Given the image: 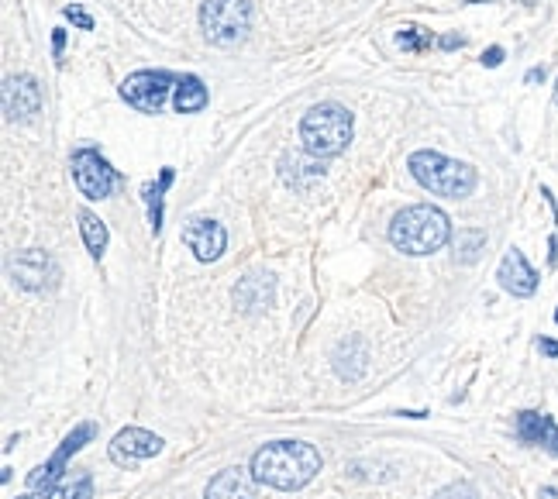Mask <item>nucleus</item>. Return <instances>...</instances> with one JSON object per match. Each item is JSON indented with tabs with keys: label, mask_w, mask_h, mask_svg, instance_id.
Segmentation results:
<instances>
[{
	"label": "nucleus",
	"mask_w": 558,
	"mask_h": 499,
	"mask_svg": "<svg viewBox=\"0 0 558 499\" xmlns=\"http://www.w3.org/2000/svg\"><path fill=\"white\" fill-rule=\"evenodd\" d=\"M317 472H321V455L307 441H273L262 444L252 455L255 482L269 489H283V493L304 489Z\"/></svg>",
	"instance_id": "obj_1"
},
{
	"label": "nucleus",
	"mask_w": 558,
	"mask_h": 499,
	"mask_svg": "<svg viewBox=\"0 0 558 499\" xmlns=\"http://www.w3.org/2000/svg\"><path fill=\"white\" fill-rule=\"evenodd\" d=\"M448 238H452V224H448L445 210L431 204L403 207L390 224V241L403 255H431L445 248Z\"/></svg>",
	"instance_id": "obj_2"
},
{
	"label": "nucleus",
	"mask_w": 558,
	"mask_h": 499,
	"mask_svg": "<svg viewBox=\"0 0 558 499\" xmlns=\"http://www.w3.org/2000/svg\"><path fill=\"white\" fill-rule=\"evenodd\" d=\"M407 166L417 183H421L424 190L438 193V197L462 200L476 190V169L465 166V162L448 159V155H441V152H428V148H424V152H414Z\"/></svg>",
	"instance_id": "obj_3"
},
{
	"label": "nucleus",
	"mask_w": 558,
	"mask_h": 499,
	"mask_svg": "<svg viewBox=\"0 0 558 499\" xmlns=\"http://www.w3.org/2000/svg\"><path fill=\"white\" fill-rule=\"evenodd\" d=\"M300 138H304V148L310 155L331 159V155L345 152V145L352 142V114L341 104L310 107L300 121Z\"/></svg>",
	"instance_id": "obj_4"
},
{
	"label": "nucleus",
	"mask_w": 558,
	"mask_h": 499,
	"mask_svg": "<svg viewBox=\"0 0 558 499\" xmlns=\"http://www.w3.org/2000/svg\"><path fill=\"white\" fill-rule=\"evenodd\" d=\"M252 25V7L248 0H204L200 4V28L207 42L214 45H238Z\"/></svg>",
	"instance_id": "obj_5"
},
{
	"label": "nucleus",
	"mask_w": 558,
	"mask_h": 499,
	"mask_svg": "<svg viewBox=\"0 0 558 499\" xmlns=\"http://www.w3.org/2000/svg\"><path fill=\"white\" fill-rule=\"evenodd\" d=\"M176 83L180 80H173V73H166V69H138V73H131L128 80L121 83V97L128 100L135 111L159 114L169 90H176Z\"/></svg>",
	"instance_id": "obj_6"
},
{
	"label": "nucleus",
	"mask_w": 558,
	"mask_h": 499,
	"mask_svg": "<svg viewBox=\"0 0 558 499\" xmlns=\"http://www.w3.org/2000/svg\"><path fill=\"white\" fill-rule=\"evenodd\" d=\"M73 179H76V190H80L87 200L111 197V190L118 186V173L111 169V162L90 145H83L73 152Z\"/></svg>",
	"instance_id": "obj_7"
},
{
	"label": "nucleus",
	"mask_w": 558,
	"mask_h": 499,
	"mask_svg": "<svg viewBox=\"0 0 558 499\" xmlns=\"http://www.w3.org/2000/svg\"><path fill=\"white\" fill-rule=\"evenodd\" d=\"M93 431H97V427H93V424H80V427H76V431L69 434L66 441H62V448L56 451V455H52L49 462H45V465H38V469L31 472L28 489H35V493H42V496H52V489L59 486L62 472H66L69 458H73L76 451H80L83 444H87V441L93 438Z\"/></svg>",
	"instance_id": "obj_8"
},
{
	"label": "nucleus",
	"mask_w": 558,
	"mask_h": 499,
	"mask_svg": "<svg viewBox=\"0 0 558 499\" xmlns=\"http://www.w3.org/2000/svg\"><path fill=\"white\" fill-rule=\"evenodd\" d=\"M162 444L166 441H162L159 434L145 431V427H124V431L114 434V441H111V462L121 465V469H135L138 462L159 455Z\"/></svg>",
	"instance_id": "obj_9"
},
{
	"label": "nucleus",
	"mask_w": 558,
	"mask_h": 499,
	"mask_svg": "<svg viewBox=\"0 0 558 499\" xmlns=\"http://www.w3.org/2000/svg\"><path fill=\"white\" fill-rule=\"evenodd\" d=\"M496 279H500L503 290H507L510 296H517V300H527V296L538 293V272H534V265L524 259L521 248H507L500 269H496Z\"/></svg>",
	"instance_id": "obj_10"
},
{
	"label": "nucleus",
	"mask_w": 558,
	"mask_h": 499,
	"mask_svg": "<svg viewBox=\"0 0 558 499\" xmlns=\"http://www.w3.org/2000/svg\"><path fill=\"white\" fill-rule=\"evenodd\" d=\"M183 241L200 262H217L224 255V245H228V231L217 221H207V217H193L183 228Z\"/></svg>",
	"instance_id": "obj_11"
},
{
	"label": "nucleus",
	"mask_w": 558,
	"mask_h": 499,
	"mask_svg": "<svg viewBox=\"0 0 558 499\" xmlns=\"http://www.w3.org/2000/svg\"><path fill=\"white\" fill-rule=\"evenodd\" d=\"M42 111V90L31 76H11L4 83V114L7 121H31Z\"/></svg>",
	"instance_id": "obj_12"
},
{
	"label": "nucleus",
	"mask_w": 558,
	"mask_h": 499,
	"mask_svg": "<svg viewBox=\"0 0 558 499\" xmlns=\"http://www.w3.org/2000/svg\"><path fill=\"white\" fill-rule=\"evenodd\" d=\"M514 431L521 444H534V448H545L548 455L558 458V424L552 413H538V410H521L514 420Z\"/></svg>",
	"instance_id": "obj_13"
},
{
	"label": "nucleus",
	"mask_w": 558,
	"mask_h": 499,
	"mask_svg": "<svg viewBox=\"0 0 558 499\" xmlns=\"http://www.w3.org/2000/svg\"><path fill=\"white\" fill-rule=\"evenodd\" d=\"M11 272H14V283L25 286V290H45L49 279H56V262L45 252H38V248H31V252H21L14 259Z\"/></svg>",
	"instance_id": "obj_14"
},
{
	"label": "nucleus",
	"mask_w": 558,
	"mask_h": 499,
	"mask_svg": "<svg viewBox=\"0 0 558 499\" xmlns=\"http://www.w3.org/2000/svg\"><path fill=\"white\" fill-rule=\"evenodd\" d=\"M255 475L245 469H224L217 472L207 486L204 499H255Z\"/></svg>",
	"instance_id": "obj_15"
},
{
	"label": "nucleus",
	"mask_w": 558,
	"mask_h": 499,
	"mask_svg": "<svg viewBox=\"0 0 558 499\" xmlns=\"http://www.w3.org/2000/svg\"><path fill=\"white\" fill-rule=\"evenodd\" d=\"M235 303L245 310H262L273 303V279L269 276H245L235 286Z\"/></svg>",
	"instance_id": "obj_16"
},
{
	"label": "nucleus",
	"mask_w": 558,
	"mask_h": 499,
	"mask_svg": "<svg viewBox=\"0 0 558 499\" xmlns=\"http://www.w3.org/2000/svg\"><path fill=\"white\" fill-rule=\"evenodd\" d=\"M173 107L176 114H197L207 107V87L200 76H183L173 90Z\"/></svg>",
	"instance_id": "obj_17"
},
{
	"label": "nucleus",
	"mask_w": 558,
	"mask_h": 499,
	"mask_svg": "<svg viewBox=\"0 0 558 499\" xmlns=\"http://www.w3.org/2000/svg\"><path fill=\"white\" fill-rule=\"evenodd\" d=\"M80 231H83V241H87V252L93 259H100L107 248V228L104 221H100L97 214H90V210H80Z\"/></svg>",
	"instance_id": "obj_18"
},
{
	"label": "nucleus",
	"mask_w": 558,
	"mask_h": 499,
	"mask_svg": "<svg viewBox=\"0 0 558 499\" xmlns=\"http://www.w3.org/2000/svg\"><path fill=\"white\" fill-rule=\"evenodd\" d=\"M173 183V169H162L159 173V183H149L145 186V204H149V224H152V231L159 235L162 231V193H166V186Z\"/></svg>",
	"instance_id": "obj_19"
},
{
	"label": "nucleus",
	"mask_w": 558,
	"mask_h": 499,
	"mask_svg": "<svg viewBox=\"0 0 558 499\" xmlns=\"http://www.w3.org/2000/svg\"><path fill=\"white\" fill-rule=\"evenodd\" d=\"M483 248H486V231H479V228H465L459 231V238H455V255H459V262L465 265H472L483 255Z\"/></svg>",
	"instance_id": "obj_20"
},
{
	"label": "nucleus",
	"mask_w": 558,
	"mask_h": 499,
	"mask_svg": "<svg viewBox=\"0 0 558 499\" xmlns=\"http://www.w3.org/2000/svg\"><path fill=\"white\" fill-rule=\"evenodd\" d=\"M90 496H93V479H90V472H80L52 489L49 499H90Z\"/></svg>",
	"instance_id": "obj_21"
},
{
	"label": "nucleus",
	"mask_w": 558,
	"mask_h": 499,
	"mask_svg": "<svg viewBox=\"0 0 558 499\" xmlns=\"http://www.w3.org/2000/svg\"><path fill=\"white\" fill-rule=\"evenodd\" d=\"M431 42H434L431 31H424V28H400V35H397V45L407 52H421V49H428Z\"/></svg>",
	"instance_id": "obj_22"
},
{
	"label": "nucleus",
	"mask_w": 558,
	"mask_h": 499,
	"mask_svg": "<svg viewBox=\"0 0 558 499\" xmlns=\"http://www.w3.org/2000/svg\"><path fill=\"white\" fill-rule=\"evenodd\" d=\"M431 499H479L476 486H469V482H452V486L438 489Z\"/></svg>",
	"instance_id": "obj_23"
},
{
	"label": "nucleus",
	"mask_w": 558,
	"mask_h": 499,
	"mask_svg": "<svg viewBox=\"0 0 558 499\" xmlns=\"http://www.w3.org/2000/svg\"><path fill=\"white\" fill-rule=\"evenodd\" d=\"M62 14H66V18H69V21H73V25H76V28H83V31H90V28H93V18H90V14H87V11H83V7L69 4V7H66V11H62Z\"/></svg>",
	"instance_id": "obj_24"
},
{
	"label": "nucleus",
	"mask_w": 558,
	"mask_h": 499,
	"mask_svg": "<svg viewBox=\"0 0 558 499\" xmlns=\"http://www.w3.org/2000/svg\"><path fill=\"white\" fill-rule=\"evenodd\" d=\"M503 62V49L500 45H493V49H486L483 52V66H490V69H496Z\"/></svg>",
	"instance_id": "obj_25"
},
{
	"label": "nucleus",
	"mask_w": 558,
	"mask_h": 499,
	"mask_svg": "<svg viewBox=\"0 0 558 499\" xmlns=\"http://www.w3.org/2000/svg\"><path fill=\"white\" fill-rule=\"evenodd\" d=\"M538 352L548 355V358H558V341H552V338H538Z\"/></svg>",
	"instance_id": "obj_26"
},
{
	"label": "nucleus",
	"mask_w": 558,
	"mask_h": 499,
	"mask_svg": "<svg viewBox=\"0 0 558 499\" xmlns=\"http://www.w3.org/2000/svg\"><path fill=\"white\" fill-rule=\"evenodd\" d=\"M441 49H462L465 45V38H459V35H448V38H441Z\"/></svg>",
	"instance_id": "obj_27"
},
{
	"label": "nucleus",
	"mask_w": 558,
	"mask_h": 499,
	"mask_svg": "<svg viewBox=\"0 0 558 499\" xmlns=\"http://www.w3.org/2000/svg\"><path fill=\"white\" fill-rule=\"evenodd\" d=\"M52 45H56V59L62 56V45H66V35H62V31L56 28V35H52Z\"/></svg>",
	"instance_id": "obj_28"
},
{
	"label": "nucleus",
	"mask_w": 558,
	"mask_h": 499,
	"mask_svg": "<svg viewBox=\"0 0 558 499\" xmlns=\"http://www.w3.org/2000/svg\"><path fill=\"white\" fill-rule=\"evenodd\" d=\"M538 499H558V489H555V486H545V489L538 493Z\"/></svg>",
	"instance_id": "obj_29"
},
{
	"label": "nucleus",
	"mask_w": 558,
	"mask_h": 499,
	"mask_svg": "<svg viewBox=\"0 0 558 499\" xmlns=\"http://www.w3.org/2000/svg\"><path fill=\"white\" fill-rule=\"evenodd\" d=\"M538 80H545V69H531L527 73V83H538Z\"/></svg>",
	"instance_id": "obj_30"
},
{
	"label": "nucleus",
	"mask_w": 558,
	"mask_h": 499,
	"mask_svg": "<svg viewBox=\"0 0 558 499\" xmlns=\"http://www.w3.org/2000/svg\"><path fill=\"white\" fill-rule=\"evenodd\" d=\"M18 499H49V496H42V493H35V489H28V493L18 496Z\"/></svg>",
	"instance_id": "obj_31"
},
{
	"label": "nucleus",
	"mask_w": 558,
	"mask_h": 499,
	"mask_svg": "<svg viewBox=\"0 0 558 499\" xmlns=\"http://www.w3.org/2000/svg\"><path fill=\"white\" fill-rule=\"evenodd\" d=\"M555 104H558V80H555Z\"/></svg>",
	"instance_id": "obj_32"
},
{
	"label": "nucleus",
	"mask_w": 558,
	"mask_h": 499,
	"mask_svg": "<svg viewBox=\"0 0 558 499\" xmlns=\"http://www.w3.org/2000/svg\"><path fill=\"white\" fill-rule=\"evenodd\" d=\"M469 4H483V0H469Z\"/></svg>",
	"instance_id": "obj_33"
},
{
	"label": "nucleus",
	"mask_w": 558,
	"mask_h": 499,
	"mask_svg": "<svg viewBox=\"0 0 558 499\" xmlns=\"http://www.w3.org/2000/svg\"><path fill=\"white\" fill-rule=\"evenodd\" d=\"M555 324H558V310H555Z\"/></svg>",
	"instance_id": "obj_34"
}]
</instances>
